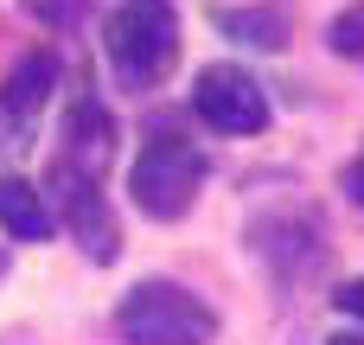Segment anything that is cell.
Segmentation results:
<instances>
[{"label":"cell","mask_w":364,"mask_h":345,"mask_svg":"<svg viewBox=\"0 0 364 345\" xmlns=\"http://www.w3.org/2000/svg\"><path fill=\"white\" fill-rule=\"evenodd\" d=\"M102 51L122 90H160L179 64V19L166 13V0H128L109 13Z\"/></svg>","instance_id":"obj_1"},{"label":"cell","mask_w":364,"mask_h":345,"mask_svg":"<svg viewBox=\"0 0 364 345\" xmlns=\"http://www.w3.org/2000/svg\"><path fill=\"white\" fill-rule=\"evenodd\" d=\"M115 333L128 345H211L218 314L179 282H134L115 307Z\"/></svg>","instance_id":"obj_2"},{"label":"cell","mask_w":364,"mask_h":345,"mask_svg":"<svg viewBox=\"0 0 364 345\" xmlns=\"http://www.w3.org/2000/svg\"><path fill=\"white\" fill-rule=\"evenodd\" d=\"M198 186H205V154H198L186 134H154V141L134 154V166H128V198H134V211L154 218V224L186 218L192 198H198Z\"/></svg>","instance_id":"obj_3"},{"label":"cell","mask_w":364,"mask_h":345,"mask_svg":"<svg viewBox=\"0 0 364 345\" xmlns=\"http://www.w3.org/2000/svg\"><path fill=\"white\" fill-rule=\"evenodd\" d=\"M45 192L58 198V218H64L70 243H83L90 262H115V256H122V224H115V211H109V198H102V179H90V173L51 160V186H45Z\"/></svg>","instance_id":"obj_4"},{"label":"cell","mask_w":364,"mask_h":345,"mask_svg":"<svg viewBox=\"0 0 364 345\" xmlns=\"http://www.w3.org/2000/svg\"><path fill=\"white\" fill-rule=\"evenodd\" d=\"M192 109L218 134H262L269 128V96L243 64H205L198 90H192Z\"/></svg>","instance_id":"obj_5"},{"label":"cell","mask_w":364,"mask_h":345,"mask_svg":"<svg viewBox=\"0 0 364 345\" xmlns=\"http://www.w3.org/2000/svg\"><path fill=\"white\" fill-rule=\"evenodd\" d=\"M250 243L256 256L282 275V282H301L320 256H326V230L314 218V205H282V211H262L250 224Z\"/></svg>","instance_id":"obj_6"},{"label":"cell","mask_w":364,"mask_h":345,"mask_svg":"<svg viewBox=\"0 0 364 345\" xmlns=\"http://www.w3.org/2000/svg\"><path fill=\"white\" fill-rule=\"evenodd\" d=\"M58 160L77 166V173H90V179H102L109 160H115V122H109V109H102L90 90H83V96L70 102V115H64V147H58Z\"/></svg>","instance_id":"obj_7"},{"label":"cell","mask_w":364,"mask_h":345,"mask_svg":"<svg viewBox=\"0 0 364 345\" xmlns=\"http://www.w3.org/2000/svg\"><path fill=\"white\" fill-rule=\"evenodd\" d=\"M211 26L237 45L282 51L294 38V0H256V6H211Z\"/></svg>","instance_id":"obj_8"},{"label":"cell","mask_w":364,"mask_h":345,"mask_svg":"<svg viewBox=\"0 0 364 345\" xmlns=\"http://www.w3.org/2000/svg\"><path fill=\"white\" fill-rule=\"evenodd\" d=\"M51 90H58V58H51V51H26V58L0 77V109H6L13 122H32Z\"/></svg>","instance_id":"obj_9"},{"label":"cell","mask_w":364,"mask_h":345,"mask_svg":"<svg viewBox=\"0 0 364 345\" xmlns=\"http://www.w3.org/2000/svg\"><path fill=\"white\" fill-rule=\"evenodd\" d=\"M51 205H45V192L38 186H26L19 173H0V230L6 237H19V243H45L51 237Z\"/></svg>","instance_id":"obj_10"},{"label":"cell","mask_w":364,"mask_h":345,"mask_svg":"<svg viewBox=\"0 0 364 345\" xmlns=\"http://www.w3.org/2000/svg\"><path fill=\"white\" fill-rule=\"evenodd\" d=\"M326 45L339 51V58H352V64H364V0H352L333 26H326Z\"/></svg>","instance_id":"obj_11"},{"label":"cell","mask_w":364,"mask_h":345,"mask_svg":"<svg viewBox=\"0 0 364 345\" xmlns=\"http://www.w3.org/2000/svg\"><path fill=\"white\" fill-rule=\"evenodd\" d=\"M32 19H45V26H58V32H70L83 13H90V0H19Z\"/></svg>","instance_id":"obj_12"},{"label":"cell","mask_w":364,"mask_h":345,"mask_svg":"<svg viewBox=\"0 0 364 345\" xmlns=\"http://www.w3.org/2000/svg\"><path fill=\"white\" fill-rule=\"evenodd\" d=\"M26 134H32V122H13L0 109V154H26Z\"/></svg>","instance_id":"obj_13"},{"label":"cell","mask_w":364,"mask_h":345,"mask_svg":"<svg viewBox=\"0 0 364 345\" xmlns=\"http://www.w3.org/2000/svg\"><path fill=\"white\" fill-rule=\"evenodd\" d=\"M333 301H339V314H352V320H364V275H352V282H346V288H339Z\"/></svg>","instance_id":"obj_14"},{"label":"cell","mask_w":364,"mask_h":345,"mask_svg":"<svg viewBox=\"0 0 364 345\" xmlns=\"http://www.w3.org/2000/svg\"><path fill=\"white\" fill-rule=\"evenodd\" d=\"M339 186H346V198H352V205L364 211V154L352 160V166H346V179H339Z\"/></svg>","instance_id":"obj_15"},{"label":"cell","mask_w":364,"mask_h":345,"mask_svg":"<svg viewBox=\"0 0 364 345\" xmlns=\"http://www.w3.org/2000/svg\"><path fill=\"white\" fill-rule=\"evenodd\" d=\"M326 345H364V333H339V339H326Z\"/></svg>","instance_id":"obj_16"},{"label":"cell","mask_w":364,"mask_h":345,"mask_svg":"<svg viewBox=\"0 0 364 345\" xmlns=\"http://www.w3.org/2000/svg\"><path fill=\"white\" fill-rule=\"evenodd\" d=\"M0 275H6V256H0Z\"/></svg>","instance_id":"obj_17"}]
</instances>
